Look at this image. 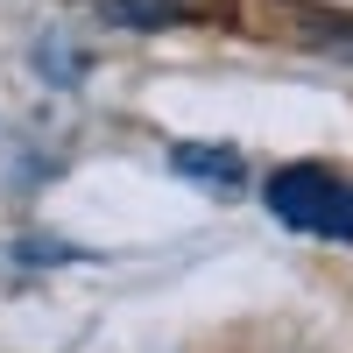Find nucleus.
Wrapping results in <instances>:
<instances>
[{
  "instance_id": "obj_2",
  "label": "nucleus",
  "mask_w": 353,
  "mask_h": 353,
  "mask_svg": "<svg viewBox=\"0 0 353 353\" xmlns=\"http://www.w3.org/2000/svg\"><path fill=\"white\" fill-rule=\"evenodd\" d=\"M170 163L184 176H205V184H241V156L233 149H205V141H184V149H170Z\"/></svg>"
},
{
  "instance_id": "obj_1",
  "label": "nucleus",
  "mask_w": 353,
  "mask_h": 353,
  "mask_svg": "<svg viewBox=\"0 0 353 353\" xmlns=\"http://www.w3.org/2000/svg\"><path fill=\"white\" fill-rule=\"evenodd\" d=\"M269 212L318 241H353V184L332 176L325 163H290L269 176Z\"/></svg>"
}]
</instances>
